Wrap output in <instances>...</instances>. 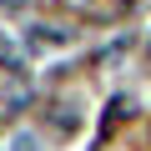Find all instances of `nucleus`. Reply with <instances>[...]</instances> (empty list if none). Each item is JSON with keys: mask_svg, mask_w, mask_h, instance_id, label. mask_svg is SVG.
Listing matches in <instances>:
<instances>
[{"mask_svg": "<svg viewBox=\"0 0 151 151\" xmlns=\"http://www.w3.org/2000/svg\"><path fill=\"white\" fill-rule=\"evenodd\" d=\"M126 5H131V0H126Z\"/></svg>", "mask_w": 151, "mask_h": 151, "instance_id": "f257e3e1", "label": "nucleus"}]
</instances>
